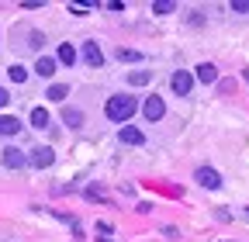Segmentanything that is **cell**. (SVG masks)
Returning <instances> with one entry per match:
<instances>
[{
    "label": "cell",
    "instance_id": "cell-1",
    "mask_svg": "<svg viewBox=\"0 0 249 242\" xmlns=\"http://www.w3.org/2000/svg\"><path fill=\"white\" fill-rule=\"evenodd\" d=\"M135 111H139V101L128 97V94H114V97L104 104V114H107V121H114V125H124Z\"/></svg>",
    "mask_w": 249,
    "mask_h": 242
},
{
    "label": "cell",
    "instance_id": "cell-2",
    "mask_svg": "<svg viewBox=\"0 0 249 242\" xmlns=\"http://www.w3.org/2000/svg\"><path fill=\"white\" fill-rule=\"evenodd\" d=\"M170 86H173V94H177V97H187V94L194 90V73L177 69V73H173V80H170Z\"/></svg>",
    "mask_w": 249,
    "mask_h": 242
},
{
    "label": "cell",
    "instance_id": "cell-3",
    "mask_svg": "<svg viewBox=\"0 0 249 242\" xmlns=\"http://www.w3.org/2000/svg\"><path fill=\"white\" fill-rule=\"evenodd\" d=\"M197 184L204 187V190H218V187H222V173H218V170H211V166H197Z\"/></svg>",
    "mask_w": 249,
    "mask_h": 242
},
{
    "label": "cell",
    "instance_id": "cell-4",
    "mask_svg": "<svg viewBox=\"0 0 249 242\" xmlns=\"http://www.w3.org/2000/svg\"><path fill=\"white\" fill-rule=\"evenodd\" d=\"M142 114H145V121H160L163 114H166V101L163 97H145V104H142Z\"/></svg>",
    "mask_w": 249,
    "mask_h": 242
},
{
    "label": "cell",
    "instance_id": "cell-5",
    "mask_svg": "<svg viewBox=\"0 0 249 242\" xmlns=\"http://www.w3.org/2000/svg\"><path fill=\"white\" fill-rule=\"evenodd\" d=\"M31 166H35V170H49L52 163H55V153H52V149L49 145H38V149H31Z\"/></svg>",
    "mask_w": 249,
    "mask_h": 242
},
{
    "label": "cell",
    "instance_id": "cell-6",
    "mask_svg": "<svg viewBox=\"0 0 249 242\" xmlns=\"http://www.w3.org/2000/svg\"><path fill=\"white\" fill-rule=\"evenodd\" d=\"M83 63H87L90 69H101V66H104V52H101L97 42H83Z\"/></svg>",
    "mask_w": 249,
    "mask_h": 242
},
{
    "label": "cell",
    "instance_id": "cell-7",
    "mask_svg": "<svg viewBox=\"0 0 249 242\" xmlns=\"http://www.w3.org/2000/svg\"><path fill=\"white\" fill-rule=\"evenodd\" d=\"M0 159H4V166H7V170H21V166L28 163V156L21 153V149H14V145H7V149H4V156H0Z\"/></svg>",
    "mask_w": 249,
    "mask_h": 242
},
{
    "label": "cell",
    "instance_id": "cell-8",
    "mask_svg": "<svg viewBox=\"0 0 249 242\" xmlns=\"http://www.w3.org/2000/svg\"><path fill=\"white\" fill-rule=\"evenodd\" d=\"M118 138H121L124 145H145V135H142V128H135V125H124V128L118 132Z\"/></svg>",
    "mask_w": 249,
    "mask_h": 242
},
{
    "label": "cell",
    "instance_id": "cell-9",
    "mask_svg": "<svg viewBox=\"0 0 249 242\" xmlns=\"http://www.w3.org/2000/svg\"><path fill=\"white\" fill-rule=\"evenodd\" d=\"M21 132V121L14 114H0V135H18Z\"/></svg>",
    "mask_w": 249,
    "mask_h": 242
},
{
    "label": "cell",
    "instance_id": "cell-10",
    "mask_svg": "<svg viewBox=\"0 0 249 242\" xmlns=\"http://www.w3.org/2000/svg\"><path fill=\"white\" fill-rule=\"evenodd\" d=\"M59 63H62V66H73V63H76V49H73L70 42H59Z\"/></svg>",
    "mask_w": 249,
    "mask_h": 242
},
{
    "label": "cell",
    "instance_id": "cell-11",
    "mask_svg": "<svg viewBox=\"0 0 249 242\" xmlns=\"http://www.w3.org/2000/svg\"><path fill=\"white\" fill-rule=\"evenodd\" d=\"M31 128H49V111L45 107H31Z\"/></svg>",
    "mask_w": 249,
    "mask_h": 242
},
{
    "label": "cell",
    "instance_id": "cell-12",
    "mask_svg": "<svg viewBox=\"0 0 249 242\" xmlns=\"http://www.w3.org/2000/svg\"><path fill=\"white\" fill-rule=\"evenodd\" d=\"M62 121H66L70 128H80V125H83V111H76V107H66V111H62Z\"/></svg>",
    "mask_w": 249,
    "mask_h": 242
},
{
    "label": "cell",
    "instance_id": "cell-13",
    "mask_svg": "<svg viewBox=\"0 0 249 242\" xmlns=\"http://www.w3.org/2000/svg\"><path fill=\"white\" fill-rule=\"evenodd\" d=\"M197 80H201V83H214V80H218V69H214L211 63H201V66H197Z\"/></svg>",
    "mask_w": 249,
    "mask_h": 242
},
{
    "label": "cell",
    "instance_id": "cell-14",
    "mask_svg": "<svg viewBox=\"0 0 249 242\" xmlns=\"http://www.w3.org/2000/svg\"><path fill=\"white\" fill-rule=\"evenodd\" d=\"M149 80H152L149 69H132V73H128V83H132V86H142V83H149Z\"/></svg>",
    "mask_w": 249,
    "mask_h": 242
},
{
    "label": "cell",
    "instance_id": "cell-15",
    "mask_svg": "<svg viewBox=\"0 0 249 242\" xmlns=\"http://www.w3.org/2000/svg\"><path fill=\"white\" fill-rule=\"evenodd\" d=\"M35 73H38V76H52V73H55V59H38V63H35Z\"/></svg>",
    "mask_w": 249,
    "mask_h": 242
},
{
    "label": "cell",
    "instance_id": "cell-16",
    "mask_svg": "<svg viewBox=\"0 0 249 242\" xmlns=\"http://www.w3.org/2000/svg\"><path fill=\"white\" fill-rule=\"evenodd\" d=\"M66 94H70V86H66V83H52L45 97H49V101H62V97H66Z\"/></svg>",
    "mask_w": 249,
    "mask_h": 242
},
{
    "label": "cell",
    "instance_id": "cell-17",
    "mask_svg": "<svg viewBox=\"0 0 249 242\" xmlns=\"http://www.w3.org/2000/svg\"><path fill=\"white\" fill-rule=\"evenodd\" d=\"M152 11H156V14H173V11H177V4H173V0H156Z\"/></svg>",
    "mask_w": 249,
    "mask_h": 242
},
{
    "label": "cell",
    "instance_id": "cell-18",
    "mask_svg": "<svg viewBox=\"0 0 249 242\" xmlns=\"http://www.w3.org/2000/svg\"><path fill=\"white\" fill-rule=\"evenodd\" d=\"M114 55H118V59H124V63H139V59H142V52H135V49H118Z\"/></svg>",
    "mask_w": 249,
    "mask_h": 242
},
{
    "label": "cell",
    "instance_id": "cell-19",
    "mask_svg": "<svg viewBox=\"0 0 249 242\" xmlns=\"http://www.w3.org/2000/svg\"><path fill=\"white\" fill-rule=\"evenodd\" d=\"M7 76H11L14 83H24V80H28V69H24V66H11V69H7Z\"/></svg>",
    "mask_w": 249,
    "mask_h": 242
},
{
    "label": "cell",
    "instance_id": "cell-20",
    "mask_svg": "<svg viewBox=\"0 0 249 242\" xmlns=\"http://www.w3.org/2000/svg\"><path fill=\"white\" fill-rule=\"evenodd\" d=\"M42 42H45L42 32H31V35H28V45H31V49H42Z\"/></svg>",
    "mask_w": 249,
    "mask_h": 242
},
{
    "label": "cell",
    "instance_id": "cell-21",
    "mask_svg": "<svg viewBox=\"0 0 249 242\" xmlns=\"http://www.w3.org/2000/svg\"><path fill=\"white\" fill-rule=\"evenodd\" d=\"M232 11H239V14H246V11H249V0H232Z\"/></svg>",
    "mask_w": 249,
    "mask_h": 242
},
{
    "label": "cell",
    "instance_id": "cell-22",
    "mask_svg": "<svg viewBox=\"0 0 249 242\" xmlns=\"http://www.w3.org/2000/svg\"><path fill=\"white\" fill-rule=\"evenodd\" d=\"M7 101H11V94H7V90H4V86H0V107H4Z\"/></svg>",
    "mask_w": 249,
    "mask_h": 242
},
{
    "label": "cell",
    "instance_id": "cell-23",
    "mask_svg": "<svg viewBox=\"0 0 249 242\" xmlns=\"http://www.w3.org/2000/svg\"><path fill=\"white\" fill-rule=\"evenodd\" d=\"M246 83H249V69H246Z\"/></svg>",
    "mask_w": 249,
    "mask_h": 242
},
{
    "label": "cell",
    "instance_id": "cell-24",
    "mask_svg": "<svg viewBox=\"0 0 249 242\" xmlns=\"http://www.w3.org/2000/svg\"><path fill=\"white\" fill-rule=\"evenodd\" d=\"M246 222H249V211H246Z\"/></svg>",
    "mask_w": 249,
    "mask_h": 242
}]
</instances>
